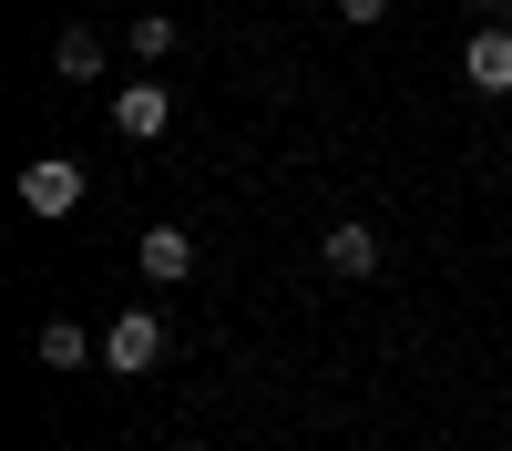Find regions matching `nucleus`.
Returning <instances> with one entry per match:
<instances>
[{
  "mask_svg": "<svg viewBox=\"0 0 512 451\" xmlns=\"http://www.w3.org/2000/svg\"><path fill=\"white\" fill-rule=\"evenodd\" d=\"M21 205H31V216H72V205H82V164L72 154H31L21 164Z\"/></svg>",
  "mask_w": 512,
  "mask_h": 451,
  "instance_id": "3",
  "label": "nucleus"
},
{
  "mask_svg": "<svg viewBox=\"0 0 512 451\" xmlns=\"http://www.w3.org/2000/svg\"><path fill=\"white\" fill-rule=\"evenodd\" d=\"M103 113H113V134H123V144H154L164 123H175V93H164L154 72H134V82H123V93L103 103Z\"/></svg>",
  "mask_w": 512,
  "mask_h": 451,
  "instance_id": "2",
  "label": "nucleus"
},
{
  "mask_svg": "<svg viewBox=\"0 0 512 451\" xmlns=\"http://www.w3.org/2000/svg\"><path fill=\"white\" fill-rule=\"evenodd\" d=\"M134 267H144V287H185V277H195V236H185V226H144Z\"/></svg>",
  "mask_w": 512,
  "mask_h": 451,
  "instance_id": "5",
  "label": "nucleus"
},
{
  "mask_svg": "<svg viewBox=\"0 0 512 451\" xmlns=\"http://www.w3.org/2000/svg\"><path fill=\"white\" fill-rule=\"evenodd\" d=\"M338 21H390V0H338Z\"/></svg>",
  "mask_w": 512,
  "mask_h": 451,
  "instance_id": "10",
  "label": "nucleus"
},
{
  "mask_svg": "<svg viewBox=\"0 0 512 451\" xmlns=\"http://www.w3.org/2000/svg\"><path fill=\"white\" fill-rule=\"evenodd\" d=\"M52 72H62V82H103V31L62 21V41H52Z\"/></svg>",
  "mask_w": 512,
  "mask_h": 451,
  "instance_id": "8",
  "label": "nucleus"
},
{
  "mask_svg": "<svg viewBox=\"0 0 512 451\" xmlns=\"http://www.w3.org/2000/svg\"><path fill=\"white\" fill-rule=\"evenodd\" d=\"M31 359H41V369H62V380H72V369H93V359H103V339H93V328H82V318H41Z\"/></svg>",
  "mask_w": 512,
  "mask_h": 451,
  "instance_id": "6",
  "label": "nucleus"
},
{
  "mask_svg": "<svg viewBox=\"0 0 512 451\" xmlns=\"http://www.w3.org/2000/svg\"><path fill=\"white\" fill-rule=\"evenodd\" d=\"M164 349H175V339H164V318H154V308H123V318L103 328V369H123V380H144Z\"/></svg>",
  "mask_w": 512,
  "mask_h": 451,
  "instance_id": "1",
  "label": "nucleus"
},
{
  "mask_svg": "<svg viewBox=\"0 0 512 451\" xmlns=\"http://www.w3.org/2000/svg\"><path fill=\"white\" fill-rule=\"evenodd\" d=\"M318 267H328V277H349V287H359V277H379V226H359V216H349V226H328Z\"/></svg>",
  "mask_w": 512,
  "mask_h": 451,
  "instance_id": "7",
  "label": "nucleus"
},
{
  "mask_svg": "<svg viewBox=\"0 0 512 451\" xmlns=\"http://www.w3.org/2000/svg\"><path fill=\"white\" fill-rule=\"evenodd\" d=\"M123 52H134V62L154 72L164 52H175V21H154V11H144V21H123Z\"/></svg>",
  "mask_w": 512,
  "mask_h": 451,
  "instance_id": "9",
  "label": "nucleus"
},
{
  "mask_svg": "<svg viewBox=\"0 0 512 451\" xmlns=\"http://www.w3.org/2000/svg\"><path fill=\"white\" fill-rule=\"evenodd\" d=\"M461 72H472V93H512V21H472Z\"/></svg>",
  "mask_w": 512,
  "mask_h": 451,
  "instance_id": "4",
  "label": "nucleus"
}]
</instances>
